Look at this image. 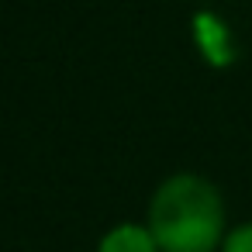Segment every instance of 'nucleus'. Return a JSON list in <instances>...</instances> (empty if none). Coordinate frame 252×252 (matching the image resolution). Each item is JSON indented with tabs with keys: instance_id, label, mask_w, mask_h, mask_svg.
<instances>
[{
	"instance_id": "obj_1",
	"label": "nucleus",
	"mask_w": 252,
	"mask_h": 252,
	"mask_svg": "<svg viewBox=\"0 0 252 252\" xmlns=\"http://www.w3.org/2000/svg\"><path fill=\"white\" fill-rule=\"evenodd\" d=\"M149 231L159 252H214L224 235L221 193L204 176H169L152 193Z\"/></svg>"
},
{
	"instance_id": "obj_2",
	"label": "nucleus",
	"mask_w": 252,
	"mask_h": 252,
	"mask_svg": "<svg viewBox=\"0 0 252 252\" xmlns=\"http://www.w3.org/2000/svg\"><path fill=\"white\" fill-rule=\"evenodd\" d=\"M97 252H159V245H156L149 224L145 228L142 224H118L100 238Z\"/></svg>"
},
{
	"instance_id": "obj_3",
	"label": "nucleus",
	"mask_w": 252,
	"mask_h": 252,
	"mask_svg": "<svg viewBox=\"0 0 252 252\" xmlns=\"http://www.w3.org/2000/svg\"><path fill=\"white\" fill-rule=\"evenodd\" d=\"M221 252H252V221L228 231V238L221 242Z\"/></svg>"
}]
</instances>
